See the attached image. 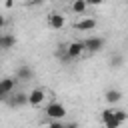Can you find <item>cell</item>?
Wrapping results in <instances>:
<instances>
[{
    "label": "cell",
    "mask_w": 128,
    "mask_h": 128,
    "mask_svg": "<svg viewBox=\"0 0 128 128\" xmlns=\"http://www.w3.org/2000/svg\"><path fill=\"white\" fill-rule=\"evenodd\" d=\"M46 100V92L42 88H32V92L28 94V104L30 106H40Z\"/></svg>",
    "instance_id": "8992f818"
},
{
    "label": "cell",
    "mask_w": 128,
    "mask_h": 128,
    "mask_svg": "<svg viewBox=\"0 0 128 128\" xmlns=\"http://www.w3.org/2000/svg\"><path fill=\"white\" fill-rule=\"evenodd\" d=\"M6 100H8V94L4 90H0V102H6Z\"/></svg>",
    "instance_id": "ac0fdd59"
},
{
    "label": "cell",
    "mask_w": 128,
    "mask_h": 128,
    "mask_svg": "<svg viewBox=\"0 0 128 128\" xmlns=\"http://www.w3.org/2000/svg\"><path fill=\"white\" fill-rule=\"evenodd\" d=\"M64 24H66L64 14H60V12H52V14L48 16V26H50V28L60 30V28H64Z\"/></svg>",
    "instance_id": "ba28073f"
},
{
    "label": "cell",
    "mask_w": 128,
    "mask_h": 128,
    "mask_svg": "<svg viewBox=\"0 0 128 128\" xmlns=\"http://www.w3.org/2000/svg\"><path fill=\"white\" fill-rule=\"evenodd\" d=\"M4 26H6V18H4V16H2V14H0V30H2V28H4Z\"/></svg>",
    "instance_id": "ffe728a7"
},
{
    "label": "cell",
    "mask_w": 128,
    "mask_h": 128,
    "mask_svg": "<svg viewBox=\"0 0 128 128\" xmlns=\"http://www.w3.org/2000/svg\"><path fill=\"white\" fill-rule=\"evenodd\" d=\"M114 114H116V118L120 120V124L128 120V112H126V110H122V108H114Z\"/></svg>",
    "instance_id": "9a60e30c"
},
{
    "label": "cell",
    "mask_w": 128,
    "mask_h": 128,
    "mask_svg": "<svg viewBox=\"0 0 128 128\" xmlns=\"http://www.w3.org/2000/svg\"><path fill=\"white\" fill-rule=\"evenodd\" d=\"M62 128H78V124H76V122H68V124H64Z\"/></svg>",
    "instance_id": "d6986e66"
},
{
    "label": "cell",
    "mask_w": 128,
    "mask_h": 128,
    "mask_svg": "<svg viewBox=\"0 0 128 128\" xmlns=\"http://www.w3.org/2000/svg\"><path fill=\"white\" fill-rule=\"evenodd\" d=\"M16 44V38L12 34H0V50H10L14 48Z\"/></svg>",
    "instance_id": "7c38bea8"
},
{
    "label": "cell",
    "mask_w": 128,
    "mask_h": 128,
    "mask_svg": "<svg viewBox=\"0 0 128 128\" xmlns=\"http://www.w3.org/2000/svg\"><path fill=\"white\" fill-rule=\"evenodd\" d=\"M108 64H110V68H120L124 64V56L122 54H112L108 58Z\"/></svg>",
    "instance_id": "4fadbf2b"
},
{
    "label": "cell",
    "mask_w": 128,
    "mask_h": 128,
    "mask_svg": "<svg viewBox=\"0 0 128 128\" xmlns=\"http://www.w3.org/2000/svg\"><path fill=\"white\" fill-rule=\"evenodd\" d=\"M84 46H86V52L96 54V52H100V50L104 48V38H100V36H90V38L84 40Z\"/></svg>",
    "instance_id": "277c9868"
},
{
    "label": "cell",
    "mask_w": 128,
    "mask_h": 128,
    "mask_svg": "<svg viewBox=\"0 0 128 128\" xmlns=\"http://www.w3.org/2000/svg\"><path fill=\"white\" fill-rule=\"evenodd\" d=\"M16 78H12V76H6V78H0V90H4L8 96L16 90Z\"/></svg>",
    "instance_id": "30bf717a"
},
{
    "label": "cell",
    "mask_w": 128,
    "mask_h": 128,
    "mask_svg": "<svg viewBox=\"0 0 128 128\" xmlns=\"http://www.w3.org/2000/svg\"><path fill=\"white\" fill-rule=\"evenodd\" d=\"M100 118H102L104 128H120V120H118L116 114H114V106H112V108H104L102 114H100Z\"/></svg>",
    "instance_id": "7a4b0ae2"
},
{
    "label": "cell",
    "mask_w": 128,
    "mask_h": 128,
    "mask_svg": "<svg viewBox=\"0 0 128 128\" xmlns=\"http://www.w3.org/2000/svg\"><path fill=\"white\" fill-rule=\"evenodd\" d=\"M32 76H34V72H32V68L28 66V64H20L18 68H16V80L18 82H26V80H32Z\"/></svg>",
    "instance_id": "52a82bcc"
},
{
    "label": "cell",
    "mask_w": 128,
    "mask_h": 128,
    "mask_svg": "<svg viewBox=\"0 0 128 128\" xmlns=\"http://www.w3.org/2000/svg\"><path fill=\"white\" fill-rule=\"evenodd\" d=\"M74 28H76L78 32H88V30H94V28H96V20H94V18H84V20L76 22V24H74Z\"/></svg>",
    "instance_id": "8fae6325"
},
{
    "label": "cell",
    "mask_w": 128,
    "mask_h": 128,
    "mask_svg": "<svg viewBox=\"0 0 128 128\" xmlns=\"http://www.w3.org/2000/svg\"><path fill=\"white\" fill-rule=\"evenodd\" d=\"M66 52H68V58H70V60L80 58V54H82V52H86L84 40H74V42H70V44L66 46Z\"/></svg>",
    "instance_id": "3957f363"
},
{
    "label": "cell",
    "mask_w": 128,
    "mask_h": 128,
    "mask_svg": "<svg viewBox=\"0 0 128 128\" xmlns=\"http://www.w3.org/2000/svg\"><path fill=\"white\" fill-rule=\"evenodd\" d=\"M86 2H88V6H100L104 0H86Z\"/></svg>",
    "instance_id": "e0dca14e"
},
{
    "label": "cell",
    "mask_w": 128,
    "mask_h": 128,
    "mask_svg": "<svg viewBox=\"0 0 128 128\" xmlns=\"http://www.w3.org/2000/svg\"><path fill=\"white\" fill-rule=\"evenodd\" d=\"M86 8H88V2H86V0H74V2H72V10H74L76 14H84Z\"/></svg>",
    "instance_id": "5bb4252c"
},
{
    "label": "cell",
    "mask_w": 128,
    "mask_h": 128,
    "mask_svg": "<svg viewBox=\"0 0 128 128\" xmlns=\"http://www.w3.org/2000/svg\"><path fill=\"white\" fill-rule=\"evenodd\" d=\"M104 100H106L110 106H114V104H118V102L122 100V92L116 90V88H108V90L104 92Z\"/></svg>",
    "instance_id": "9c48e42d"
},
{
    "label": "cell",
    "mask_w": 128,
    "mask_h": 128,
    "mask_svg": "<svg viewBox=\"0 0 128 128\" xmlns=\"http://www.w3.org/2000/svg\"><path fill=\"white\" fill-rule=\"evenodd\" d=\"M72 2H74V0H72Z\"/></svg>",
    "instance_id": "7402d4cb"
},
{
    "label": "cell",
    "mask_w": 128,
    "mask_h": 128,
    "mask_svg": "<svg viewBox=\"0 0 128 128\" xmlns=\"http://www.w3.org/2000/svg\"><path fill=\"white\" fill-rule=\"evenodd\" d=\"M44 114H46L48 118H52V120H62L64 114H66V108H64V104H60V102H48L46 108H44Z\"/></svg>",
    "instance_id": "6da1fadb"
},
{
    "label": "cell",
    "mask_w": 128,
    "mask_h": 128,
    "mask_svg": "<svg viewBox=\"0 0 128 128\" xmlns=\"http://www.w3.org/2000/svg\"><path fill=\"white\" fill-rule=\"evenodd\" d=\"M62 126H64V122H60V120H54L48 124V128H62Z\"/></svg>",
    "instance_id": "2e32d148"
},
{
    "label": "cell",
    "mask_w": 128,
    "mask_h": 128,
    "mask_svg": "<svg viewBox=\"0 0 128 128\" xmlns=\"http://www.w3.org/2000/svg\"><path fill=\"white\" fill-rule=\"evenodd\" d=\"M44 0H28V4H34V6H38V4H42Z\"/></svg>",
    "instance_id": "44dd1931"
},
{
    "label": "cell",
    "mask_w": 128,
    "mask_h": 128,
    "mask_svg": "<svg viewBox=\"0 0 128 128\" xmlns=\"http://www.w3.org/2000/svg\"><path fill=\"white\" fill-rule=\"evenodd\" d=\"M6 104L10 106V108H20V106H24V104H28V94H24V92H12L10 96H8V100H6Z\"/></svg>",
    "instance_id": "5b68a950"
}]
</instances>
